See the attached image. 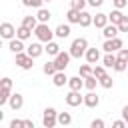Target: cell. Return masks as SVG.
Segmentation results:
<instances>
[{"instance_id":"29","label":"cell","mask_w":128,"mask_h":128,"mask_svg":"<svg viewBox=\"0 0 128 128\" xmlns=\"http://www.w3.org/2000/svg\"><path fill=\"white\" fill-rule=\"evenodd\" d=\"M98 84H100L102 88H106V90H110V88L114 86V80H112V76H108V74H104L102 78H98Z\"/></svg>"},{"instance_id":"6","label":"cell","mask_w":128,"mask_h":128,"mask_svg":"<svg viewBox=\"0 0 128 128\" xmlns=\"http://www.w3.org/2000/svg\"><path fill=\"white\" fill-rule=\"evenodd\" d=\"M66 104L68 106H72V108H76V106H80V104H84V96L80 94V90H70L68 94H66Z\"/></svg>"},{"instance_id":"37","label":"cell","mask_w":128,"mask_h":128,"mask_svg":"<svg viewBox=\"0 0 128 128\" xmlns=\"http://www.w3.org/2000/svg\"><path fill=\"white\" fill-rule=\"evenodd\" d=\"M118 30H120V32H128V16H124V18L118 22Z\"/></svg>"},{"instance_id":"40","label":"cell","mask_w":128,"mask_h":128,"mask_svg":"<svg viewBox=\"0 0 128 128\" xmlns=\"http://www.w3.org/2000/svg\"><path fill=\"white\" fill-rule=\"evenodd\" d=\"M118 58L128 62V48H120V50H118Z\"/></svg>"},{"instance_id":"7","label":"cell","mask_w":128,"mask_h":128,"mask_svg":"<svg viewBox=\"0 0 128 128\" xmlns=\"http://www.w3.org/2000/svg\"><path fill=\"white\" fill-rule=\"evenodd\" d=\"M122 46H124V44H122V40H120L118 36H116V38H106L104 44H102L104 52H118Z\"/></svg>"},{"instance_id":"5","label":"cell","mask_w":128,"mask_h":128,"mask_svg":"<svg viewBox=\"0 0 128 128\" xmlns=\"http://www.w3.org/2000/svg\"><path fill=\"white\" fill-rule=\"evenodd\" d=\"M70 58H72L70 52H62V50H60V52L54 56V64H56V68H58V70H66L68 64H70Z\"/></svg>"},{"instance_id":"26","label":"cell","mask_w":128,"mask_h":128,"mask_svg":"<svg viewBox=\"0 0 128 128\" xmlns=\"http://www.w3.org/2000/svg\"><path fill=\"white\" fill-rule=\"evenodd\" d=\"M44 52H48V56H56L58 52H60V46L56 44V42H46V46H44Z\"/></svg>"},{"instance_id":"34","label":"cell","mask_w":128,"mask_h":128,"mask_svg":"<svg viewBox=\"0 0 128 128\" xmlns=\"http://www.w3.org/2000/svg\"><path fill=\"white\" fill-rule=\"evenodd\" d=\"M42 2H44V0H22V4H24L26 8H40Z\"/></svg>"},{"instance_id":"16","label":"cell","mask_w":128,"mask_h":128,"mask_svg":"<svg viewBox=\"0 0 128 128\" xmlns=\"http://www.w3.org/2000/svg\"><path fill=\"white\" fill-rule=\"evenodd\" d=\"M54 34H56V38H68L70 36V22L68 24H58Z\"/></svg>"},{"instance_id":"15","label":"cell","mask_w":128,"mask_h":128,"mask_svg":"<svg viewBox=\"0 0 128 128\" xmlns=\"http://www.w3.org/2000/svg\"><path fill=\"white\" fill-rule=\"evenodd\" d=\"M68 86H70V90H82L84 88V78L80 74L72 76V78H68Z\"/></svg>"},{"instance_id":"18","label":"cell","mask_w":128,"mask_h":128,"mask_svg":"<svg viewBox=\"0 0 128 128\" xmlns=\"http://www.w3.org/2000/svg\"><path fill=\"white\" fill-rule=\"evenodd\" d=\"M78 24H80V26H82V28H88V26H90V24H94V16H92V14H88V12H84V10H82V12H80V22H78Z\"/></svg>"},{"instance_id":"14","label":"cell","mask_w":128,"mask_h":128,"mask_svg":"<svg viewBox=\"0 0 128 128\" xmlns=\"http://www.w3.org/2000/svg\"><path fill=\"white\" fill-rule=\"evenodd\" d=\"M8 48H10V52H14V54L24 52V40H20V38H12V40H8Z\"/></svg>"},{"instance_id":"38","label":"cell","mask_w":128,"mask_h":128,"mask_svg":"<svg viewBox=\"0 0 128 128\" xmlns=\"http://www.w3.org/2000/svg\"><path fill=\"white\" fill-rule=\"evenodd\" d=\"M90 128H104V120L102 118H94L90 122Z\"/></svg>"},{"instance_id":"22","label":"cell","mask_w":128,"mask_h":128,"mask_svg":"<svg viewBox=\"0 0 128 128\" xmlns=\"http://www.w3.org/2000/svg\"><path fill=\"white\" fill-rule=\"evenodd\" d=\"M124 18V14H122V10L120 8H114V10H110V14H108V20L112 22V24H116L118 26V22Z\"/></svg>"},{"instance_id":"11","label":"cell","mask_w":128,"mask_h":128,"mask_svg":"<svg viewBox=\"0 0 128 128\" xmlns=\"http://www.w3.org/2000/svg\"><path fill=\"white\" fill-rule=\"evenodd\" d=\"M8 106H10L12 110H20V108L24 106V96H22V94H18V92H16V94H12V96H10V100H8Z\"/></svg>"},{"instance_id":"3","label":"cell","mask_w":128,"mask_h":128,"mask_svg":"<svg viewBox=\"0 0 128 128\" xmlns=\"http://www.w3.org/2000/svg\"><path fill=\"white\" fill-rule=\"evenodd\" d=\"M42 124L46 126V128H54L56 124H58V112H56V108H46L44 110V114H42Z\"/></svg>"},{"instance_id":"42","label":"cell","mask_w":128,"mask_h":128,"mask_svg":"<svg viewBox=\"0 0 128 128\" xmlns=\"http://www.w3.org/2000/svg\"><path fill=\"white\" fill-rule=\"evenodd\" d=\"M112 126H114V128H124V126H126V120H124V118H122V120H114Z\"/></svg>"},{"instance_id":"21","label":"cell","mask_w":128,"mask_h":128,"mask_svg":"<svg viewBox=\"0 0 128 128\" xmlns=\"http://www.w3.org/2000/svg\"><path fill=\"white\" fill-rule=\"evenodd\" d=\"M66 20H68L70 24H78V22H80V10L70 8V10L66 12Z\"/></svg>"},{"instance_id":"47","label":"cell","mask_w":128,"mask_h":128,"mask_svg":"<svg viewBox=\"0 0 128 128\" xmlns=\"http://www.w3.org/2000/svg\"><path fill=\"white\" fill-rule=\"evenodd\" d=\"M44 2H52V0H44Z\"/></svg>"},{"instance_id":"8","label":"cell","mask_w":128,"mask_h":128,"mask_svg":"<svg viewBox=\"0 0 128 128\" xmlns=\"http://www.w3.org/2000/svg\"><path fill=\"white\" fill-rule=\"evenodd\" d=\"M0 36L4 40H12V38H16V28L10 22H2L0 24Z\"/></svg>"},{"instance_id":"20","label":"cell","mask_w":128,"mask_h":128,"mask_svg":"<svg viewBox=\"0 0 128 128\" xmlns=\"http://www.w3.org/2000/svg\"><path fill=\"white\" fill-rule=\"evenodd\" d=\"M32 32H34V30H30V28H26V26L20 24V26L16 28V38H20V40H28V38L32 36Z\"/></svg>"},{"instance_id":"43","label":"cell","mask_w":128,"mask_h":128,"mask_svg":"<svg viewBox=\"0 0 128 128\" xmlns=\"http://www.w3.org/2000/svg\"><path fill=\"white\" fill-rule=\"evenodd\" d=\"M88 4H90L92 8H98V6H102V4H104V0H88Z\"/></svg>"},{"instance_id":"28","label":"cell","mask_w":128,"mask_h":128,"mask_svg":"<svg viewBox=\"0 0 128 128\" xmlns=\"http://www.w3.org/2000/svg\"><path fill=\"white\" fill-rule=\"evenodd\" d=\"M36 18H38V22H50L52 14H50V10H46V8H38V14H36Z\"/></svg>"},{"instance_id":"9","label":"cell","mask_w":128,"mask_h":128,"mask_svg":"<svg viewBox=\"0 0 128 128\" xmlns=\"http://www.w3.org/2000/svg\"><path fill=\"white\" fill-rule=\"evenodd\" d=\"M100 104V96L94 92V90H88V94L84 96V106H88V108H96Z\"/></svg>"},{"instance_id":"45","label":"cell","mask_w":128,"mask_h":128,"mask_svg":"<svg viewBox=\"0 0 128 128\" xmlns=\"http://www.w3.org/2000/svg\"><path fill=\"white\" fill-rule=\"evenodd\" d=\"M122 118L126 120V124H128V106H124L122 108Z\"/></svg>"},{"instance_id":"10","label":"cell","mask_w":128,"mask_h":128,"mask_svg":"<svg viewBox=\"0 0 128 128\" xmlns=\"http://www.w3.org/2000/svg\"><path fill=\"white\" fill-rule=\"evenodd\" d=\"M52 84H54L56 88H62V86L68 84V76L64 74V70H58V72L52 76Z\"/></svg>"},{"instance_id":"4","label":"cell","mask_w":128,"mask_h":128,"mask_svg":"<svg viewBox=\"0 0 128 128\" xmlns=\"http://www.w3.org/2000/svg\"><path fill=\"white\" fill-rule=\"evenodd\" d=\"M16 64L22 68V70H30L34 66V58L28 56V52H18L16 54Z\"/></svg>"},{"instance_id":"35","label":"cell","mask_w":128,"mask_h":128,"mask_svg":"<svg viewBox=\"0 0 128 128\" xmlns=\"http://www.w3.org/2000/svg\"><path fill=\"white\" fill-rule=\"evenodd\" d=\"M92 74H94L96 78H102V76L106 74V66H104V64H102V66H100V64H98V66H94V70H92Z\"/></svg>"},{"instance_id":"13","label":"cell","mask_w":128,"mask_h":128,"mask_svg":"<svg viewBox=\"0 0 128 128\" xmlns=\"http://www.w3.org/2000/svg\"><path fill=\"white\" fill-rule=\"evenodd\" d=\"M118 32H120V30H118V26H116V24H112V22H108V24L102 28L104 38H116V36H118Z\"/></svg>"},{"instance_id":"2","label":"cell","mask_w":128,"mask_h":128,"mask_svg":"<svg viewBox=\"0 0 128 128\" xmlns=\"http://www.w3.org/2000/svg\"><path fill=\"white\" fill-rule=\"evenodd\" d=\"M34 34H36V38L40 40V42H50L56 34H54V30H50V26H48V22H40L36 28H34Z\"/></svg>"},{"instance_id":"19","label":"cell","mask_w":128,"mask_h":128,"mask_svg":"<svg viewBox=\"0 0 128 128\" xmlns=\"http://www.w3.org/2000/svg\"><path fill=\"white\" fill-rule=\"evenodd\" d=\"M108 22H110V20H108V14H104V12H98V14L94 16V26H96V28H104Z\"/></svg>"},{"instance_id":"17","label":"cell","mask_w":128,"mask_h":128,"mask_svg":"<svg viewBox=\"0 0 128 128\" xmlns=\"http://www.w3.org/2000/svg\"><path fill=\"white\" fill-rule=\"evenodd\" d=\"M84 56H86V62H90V64H96V62L100 60V50H98V48H88Z\"/></svg>"},{"instance_id":"41","label":"cell","mask_w":128,"mask_h":128,"mask_svg":"<svg viewBox=\"0 0 128 128\" xmlns=\"http://www.w3.org/2000/svg\"><path fill=\"white\" fill-rule=\"evenodd\" d=\"M112 4H114V8H120V10H122V8L128 4V0H112Z\"/></svg>"},{"instance_id":"46","label":"cell","mask_w":128,"mask_h":128,"mask_svg":"<svg viewBox=\"0 0 128 128\" xmlns=\"http://www.w3.org/2000/svg\"><path fill=\"white\" fill-rule=\"evenodd\" d=\"M24 128H34V122L32 120H24Z\"/></svg>"},{"instance_id":"39","label":"cell","mask_w":128,"mask_h":128,"mask_svg":"<svg viewBox=\"0 0 128 128\" xmlns=\"http://www.w3.org/2000/svg\"><path fill=\"white\" fill-rule=\"evenodd\" d=\"M10 128H24V120H18V118L10 120Z\"/></svg>"},{"instance_id":"30","label":"cell","mask_w":128,"mask_h":128,"mask_svg":"<svg viewBox=\"0 0 128 128\" xmlns=\"http://www.w3.org/2000/svg\"><path fill=\"white\" fill-rule=\"evenodd\" d=\"M96 84H98V78H96L94 74H90L88 78H84V88H86V90H94Z\"/></svg>"},{"instance_id":"44","label":"cell","mask_w":128,"mask_h":128,"mask_svg":"<svg viewBox=\"0 0 128 128\" xmlns=\"http://www.w3.org/2000/svg\"><path fill=\"white\" fill-rule=\"evenodd\" d=\"M2 86H4V88H12V80H10L8 76H6V78H2Z\"/></svg>"},{"instance_id":"36","label":"cell","mask_w":128,"mask_h":128,"mask_svg":"<svg viewBox=\"0 0 128 128\" xmlns=\"http://www.w3.org/2000/svg\"><path fill=\"white\" fill-rule=\"evenodd\" d=\"M126 66H128V62L118 58V60H116V64H114V70H116V72H124V70H126Z\"/></svg>"},{"instance_id":"25","label":"cell","mask_w":128,"mask_h":128,"mask_svg":"<svg viewBox=\"0 0 128 128\" xmlns=\"http://www.w3.org/2000/svg\"><path fill=\"white\" fill-rule=\"evenodd\" d=\"M22 26L34 30V28L38 26V18H36V16H24V18H22Z\"/></svg>"},{"instance_id":"24","label":"cell","mask_w":128,"mask_h":128,"mask_svg":"<svg viewBox=\"0 0 128 128\" xmlns=\"http://www.w3.org/2000/svg\"><path fill=\"white\" fill-rule=\"evenodd\" d=\"M42 70H44V74H46V76H54V74L58 72V68H56V64H54V60H48V62H44V66H42Z\"/></svg>"},{"instance_id":"12","label":"cell","mask_w":128,"mask_h":128,"mask_svg":"<svg viewBox=\"0 0 128 128\" xmlns=\"http://www.w3.org/2000/svg\"><path fill=\"white\" fill-rule=\"evenodd\" d=\"M26 52H28V56H32V58H38V56L44 52V46H42L40 40H38V42H32V44L26 48Z\"/></svg>"},{"instance_id":"1","label":"cell","mask_w":128,"mask_h":128,"mask_svg":"<svg viewBox=\"0 0 128 128\" xmlns=\"http://www.w3.org/2000/svg\"><path fill=\"white\" fill-rule=\"evenodd\" d=\"M86 50H88V40L86 38H74L68 52L72 54V58H82L86 54Z\"/></svg>"},{"instance_id":"31","label":"cell","mask_w":128,"mask_h":128,"mask_svg":"<svg viewBox=\"0 0 128 128\" xmlns=\"http://www.w3.org/2000/svg\"><path fill=\"white\" fill-rule=\"evenodd\" d=\"M10 90H12V88H4V86H2V90H0V106L8 104V100H10V96H12Z\"/></svg>"},{"instance_id":"32","label":"cell","mask_w":128,"mask_h":128,"mask_svg":"<svg viewBox=\"0 0 128 128\" xmlns=\"http://www.w3.org/2000/svg\"><path fill=\"white\" fill-rule=\"evenodd\" d=\"M92 70H94V66L88 62V64H82V66H80V72H78V74H80L82 78H88V76L92 74Z\"/></svg>"},{"instance_id":"27","label":"cell","mask_w":128,"mask_h":128,"mask_svg":"<svg viewBox=\"0 0 128 128\" xmlns=\"http://www.w3.org/2000/svg\"><path fill=\"white\" fill-rule=\"evenodd\" d=\"M58 124H60V126H70V124H72L70 112H58Z\"/></svg>"},{"instance_id":"33","label":"cell","mask_w":128,"mask_h":128,"mask_svg":"<svg viewBox=\"0 0 128 128\" xmlns=\"http://www.w3.org/2000/svg\"><path fill=\"white\" fill-rule=\"evenodd\" d=\"M86 4H88V0H72V2H70V8H76V10L82 12Z\"/></svg>"},{"instance_id":"23","label":"cell","mask_w":128,"mask_h":128,"mask_svg":"<svg viewBox=\"0 0 128 128\" xmlns=\"http://www.w3.org/2000/svg\"><path fill=\"white\" fill-rule=\"evenodd\" d=\"M116 60H118V56H114V52H106L104 58H102V64H104L106 68H114Z\"/></svg>"}]
</instances>
